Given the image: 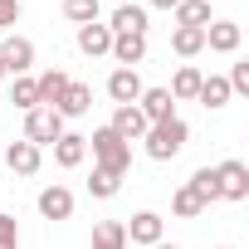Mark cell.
<instances>
[{"label": "cell", "instance_id": "1", "mask_svg": "<svg viewBox=\"0 0 249 249\" xmlns=\"http://www.w3.org/2000/svg\"><path fill=\"white\" fill-rule=\"evenodd\" d=\"M186 137H191V127H186L181 117H171V122H152L147 137H142V147H147L152 161H171V157H181Z\"/></svg>", "mask_w": 249, "mask_h": 249}, {"label": "cell", "instance_id": "2", "mask_svg": "<svg viewBox=\"0 0 249 249\" xmlns=\"http://www.w3.org/2000/svg\"><path fill=\"white\" fill-rule=\"evenodd\" d=\"M88 142H93V161H98L103 171H112V176H127V166H132V142H122L112 127H98Z\"/></svg>", "mask_w": 249, "mask_h": 249}, {"label": "cell", "instance_id": "3", "mask_svg": "<svg viewBox=\"0 0 249 249\" xmlns=\"http://www.w3.org/2000/svg\"><path fill=\"white\" fill-rule=\"evenodd\" d=\"M59 137H64V117H59L54 107H30V112H25V142L54 147Z\"/></svg>", "mask_w": 249, "mask_h": 249}, {"label": "cell", "instance_id": "4", "mask_svg": "<svg viewBox=\"0 0 249 249\" xmlns=\"http://www.w3.org/2000/svg\"><path fill=\"white\" fill-rule=\"evenodd\" d=\"M0 64H5V73L25 78V73L35 69V44H30L25 35H5V39H0Z\"/></svg>", "mask_w": 249, "mask_h": 249}, {"label": "cell", "instance_id": "5", "mask_svg": "<svg viewBox=\"0 0 249 249\" xmlns=\"http://www.w3.org/2000/svg\"><path fill=\"white\" fill-rule=\"evenodd\" d=\"M215 186H220V200H244V196H249V166H244V161L215 166Z\"/></svg>", "mask_w": 249, "mask_h": 249}, {"label": "cell", "instance_id": "6", "mask_svg": "<svg viewBox=\"0 0 249 249\" xmlns=\"http://www.w3.org/2000/svg\"><path fill=\"white\" fill-rule=\"evenodd\" d=\"M137 112H142L147 122H171V117H176V98H171L166 88H142Z\"/></svg>", "mask_w": 249, "mask_h": 249}, {"label": "cell", "instance_id": "7", "mask_svg": "<svg viewBox=\"0 0 249 249\" xmlns=\"http://www.w3.org/2000/svg\"><path fill=\"white\" fill-rule=\"evenodd\" d=\"M107 93H112L117 107L137 103V98H142V78H137V69H112V73H107Z\"/></svg>", "mask_w": 249, "mask_h": 249}, {"label": "cell", "instance_id": "8", "mask_svg": "<svg viewBox=\"0 0 249 249\" xmlns=\"http://www.w3.org/2000/svg\"><path fill=\"white\" fill-rule=\"evenodd\" d=\"M107 127H112L122 142H137V137H147V127H152V122L137 112V103H127V107H117V112H112V122H107Z\"/></svg>", "mask_w": 249, "mask_h": 249}, {"label": "cell", "instance_id": "9", "mask_svg": "<svg viewBox=\"0 0 249 249\" xmlns=\"http://www.w3.org/2000/svg\"><path fill=\"white\" fill-rule=\"evenodd\" d=\"M88 107H93V88H88V83H73V78H69V88L59 93L54 112H59V117H83Z\"/></svg>", "mask_w": 249, "mask_h": 249}, {"label": "cell", "instance_id": "10", "mask_svg": "<svg viewBox=\"0 0 249 249\" xmlns=\"http://www.w3.org/2000/svg\"><path fill=\"white\" fill-rule=\"evenodd\" d=\"M122 69H137L147 59V35H112V49H107Z\"/></svg>", "mask_w": 249, "mask_h": 249}, {"label": "cell", "instance_id": "11", "mask_svg": "<svg viewBox=\"0 0 249 249\" xmlns=\"http://www.w3.org/2000/svg\"><path fill=\"white\" fill-rule=\"evenodd\" d=\"M239 39H244V30H239L234 20H210V30H205V44H210L215 54H234Z\"/></svg>", "mask_w": 249, "mask_h": 249}, {"label": "cell", "instance_id": "12", "mask_svg": "<svg viewBox=\"0 0 249 249\" xmlns=\"http://www.w3.org/2000/svg\"><path fill=\"white\" fill-rule=\"evenodd\" d=\"M5 166H10L15 176H35V171H39V147L25 142V137L10 142V147H5Z\"/></svg>", "mask_w": 249, "mask_h": 249}, {"label": "cell", "instance_id": "13", "mask_svg": "<svg viewBox=\"0 0 249 249\" xmlns=\"http://www.w3.org/2000/svg\"><path fill=\"white\" fill-rule=\"evenodd\" d=\"M127 230V239L132 244H161V215H152V210H142V215H132V225H122Z\"/></svg>", "mask_w": 249, "mask_h": 249}, {"label": "cell", "instance_id": "14", "mask_svg": "<svg viewBox=\"0 0 249 249\" xmlns=\"http://www.w3.org/2000/svg\"><path fill=\"white\" fill-rule=\"evenodd\" d=\"M39 215H44V220H69V215H73V196H69L64 186H44V191H39Z\"/></svg>", "mask_w": 249, "mask_h": 249}, {"label": "cell", "instance_id": "15", "mask_svg": "<svg viewBox=\"0 0 249 249\" xmlns=\"http://www.w3.org/2000/svg\"><path fill=\"white\" fill-rule=\"evenodd\" d=\"M107 30H112V35H147V10L127 0V5L112 10V25H107Z\"/></svg>", "mask_w": 249, "mask_h": 249}, {"label": "cell", "instance_id": "16", "mask_svg": "<svg viewBox=\"0 0 249 249\" xmlns=\"http://www.w3.org/2000/svg\"><path fill=\"white\" fill-rule=\"evenodd\" d=\"M78 49H83L88 59L107 54V49H112V30H107V25H98V20H93V25H78Z\"/></svg>", "mask_w": 249, "mask_h": 249}, {"label": "cell", "instance_id": "17", "mask_svg": "<svg viewBox=\"0 0 249 249\" xmlns=\"http://www.w3.org/2000/svg\"><path fill=\"white\" fill-rule=\"evenodd\" d=\"M83 157H88V137H78V132H64V137L54 142V161H59L64 171H73Z\"/></svg>", "mask_w": 249, "mask_h": 249}, {"label": "cell", "instance_id": "18", "mask_svg": "<svg viewBox=\"0 0 249 249\" xmlns=\"http://www.w3.org/2000/svg\"><path fill=\"white\" fill-rule=\"evenodd\" d=\"M93 249H127V230H122V220H98L93 225Z\"/></svg>", "mask_w": 249, "mask_h": 249}, {"label": "cell", "instance_id": "19", "mask_svg": "<svg viewBox=\"0 0 249 249\" xmlns=\"http://www.w3.org/2000/svg\"><path fill=\"white\" fill-rule=\"evenodd\" d=\"M35 88H39V107H54V103H59V93L69 88V73H64V69H49V73H39V78H35Z\"/></svg>", "mask_w": 249, "mask_h": 249}, {"label": "cell", "instance_id": "20", "mask_svg": "<svg viewBox=\"0 0 249 249\" xmlns=\"http://www.w3.org/2000/svg\"><path fill=\"white\" fill-rule=\"evenodd\" d=\"M171 49H176L181 59L200 54V49H205V30H196V25H176V35H171Z\"/></svg>", "mask_w": 249, "mask_h": 249}, {"label": "cell", "instance_id": "21", "mask_svg": "<svg viewBox=\"0 0 249 249\" xmlns=\"http://www.w3.org/2000/svg\"><path fill=\"white\" fill-rule=\"evenodd\" d=\"M200 78H205V73H200V69H191V64H181V69H176V78H171V88H166V93H171V98H196V93H200Z\"/></svg>", "mask_w": 249, "mask_h": 249}, {"label": "cell", "instance_id": "22", "mask_svg": "<svg viewBox=\"0 0 249 249\" xmlns=\"http://www.w3.org/2000/svg\"><path fill=\"white\" fill-rule=\"evenodd\" d=\"M205 20H210V0H181V5H176V25L205 30Z\"/></svg>", "mask_w": 249, "mask_h": 249}, {"label": "cell", "instance_id": "23", "mask_svg": "<svg viewBox=\"0 0 249 249\" xmlns=\"http://www.w3.org/2000/svg\"><path fill=\"white\" fill-rule=\"evenodd\" d=\"M196 98H200L205 107H225V103H230V83L210 73V78H200V93H196Z\"/></svg>", "mask_w": 249, "mask_h": 249}, {"label": "cell", "instance_id": "24", "mask_svg": "<svg viewBox=\"0 0 249 249\" xmlns=\"http://www.w3.org/2000/svg\"><path fill=\"white\" fill-rule=\"evenodd\" d=\"M117 186H122V176H112V171L93 166V181H88V191H93L98 200H112V196H117Z\"/></svg>", "mask_w": 249, "mask_h": 249}, {"label": "cell", "instance_id": "25", "mask_svg": "<svg viewBox=\"0 0 249 249\" xmlns=\"http://www.w3.org/2000/svg\"><path fill=\"white\" fill-rule=\"evenodd\" d=\"M191 191L200 196V205H210V200H220V186H215V171H210V166H200V171L191 176Z\"/></svg>", "mask_w": 249, "mask_h": 249}, {"label": "cell", "instance_id": "26", "mask_svg": "<svg viewBox=\"0 0 249 249\" xmlns=\"http://www.w3.org/2000/svg\"><path fill=\"white\" fill-rule=\"evenodd\" d=\"M171 210H176V215H181V220H196V215H200V210H205V205H200V196H196V191H191V186H181V191H176V196H171Z\"/></svg>", "mask_w": 249, "mask_h": 249}, {"label": "cell", "instance_id": "27", "mask_svg": "<svg viewBox=\"0 0 249 249\" xmlns=\"http://www.w3.org/2000/svg\"><path fill=\"white\" fill-rule=\"evenodd\" d=\"M64 15L73 25H93L98 20V0H64Z\"/></svg>", "mask_w": 249, "mask_h": 249}, {"label": "cell", "instance_id": "28", "mask_svg": "<svg viewBox=\"0 0 249 249\" xmlns=\"http://www.w3.org/2000/svg\"><path fill=\"white\" fill-rule=\"evenodd\" d=\"M15 107H39V88H35V78H15Z\"/></svg>", "mask_w": 249, "mask_h": 249}, {"label": "cell", "instance_id": "29", "mask_svg": "<svg viewBox=\"0 0 249 249\" xmlns=\"http://www.w3.org/2000/svg\"><path fill=\"white\" fill-rule=\"evenodd\" d=\"M0 249H20V225H15V215H0Z\"/></svg>", "mask_w": 249, "mask_h": 249}, {"label": "cell", "instance_id": "30", "mask_svg": "<svg viewBox=\"0 0 249 249\" xmlns=\"http://www.w3.org/2000/svg\"><path fill=\"white\" fill-rule=\"evenodd\" d=\"M20 25V0H0V30Z\"/></svg>", "mask_w": 249, "mask_h": 249}, {"label": "cell", "instance_id": "31", "mask_svg": "<svg viewBox=\"0 0 249 249\" xmlns=\"http://www.w3.org/2000/svg\"><path fill=\"white\" fill-rule=\"evenodd\" d=\"M225 83H230V93H249V64H234V73Z\"/></svg>", "mask_w": 249, "mask_h": 249}, {"label": "cell", "instance_id": "32", "mask_svg": "<svg viewBox=\"0 0 249 249\" xmlns=\"http://www.w3.org/2000/svg\"><path fill=\"white\" fill-rule=\"evenodd\" d=\"M152 5H161V10H176V5H181V0H152Z\"/></svg>", "mask_w": 249, "mask_h": 249}, {"label": "cell", "instance_id": "33", "mask_svg": "<svg viewBox=\"0 0 249 249\" xmlns=\"http://www.w3.org/2000/svg\"><path fill=\"white\" fill-rule=\"evenodd\" d=\"M152 249H176V244H166V239H161V244H152Z\"/></svg>", "mask_w": 249, "mask_h": 249}, {"label": "cell", "instance_id": "34", "mask_svg": "<svg viewBox=\"0 0 249 249\" xmlns=\"http://www.w3.org/2000/svg\"><path fill=\"white\" fill-rule=\"evenodd\" d=\"M112 5H127V0H112Z\"/></svg>", "mask_w": 249, "mask_h": 249}, {"label": "cell", "instance_id": "35", "mask_svg": "<svg viewBox=\"0 0 249 249\" xmlns=\"http://www.w3.org/2000/svg\"><path fill=\"white\" fill-rule=\"evenodd\" d=\"M0 78H5V64H0Z\"/></svg>", "mask_w": 249, "mask_h": 249}]
</instances>
